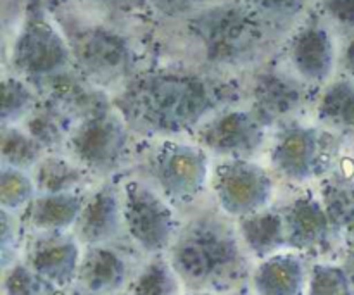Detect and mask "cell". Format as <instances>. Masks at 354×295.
<instances>
[{
  "mask_svg": "<svg viewBox=\"0 0 354 295\" xmlns=\"http://www.w3.org/2000/svg\"><path fill=\"white\" fill-rule=\"evenodd\" d=\"M258 109L266 120L286 116L292 113L303 99V92L296 83L283 76L268 73L258 79L254 90Z\"/></svg>",
  "mask_w": 354,
  "mask_h": 295,
  "instance_id": "7c38bea8",
  "label": "cell"
},
{
  "mask_svg": "<svg viewBox=\"0 0 354 295\" xmlns=\"http://www.w3.org/2000/svg\"><path fill=\"white\" fill-rule=\"evenodd\" d=\"M317 151L318 142L313 131L296 130L283 137L279 147L275 149L273 161L289 176L303 178V176L310 175L313 169V162L317 161Z\"/></svg>",
  "mask_w": 354,
  "mask_h": 295,
  "instance_id": "4fadbf2b",
  "label": "cell"
},
{
  "mask_svg": "<svg viewBox=\"0 0 354 295\" xmlns=\"http://www.w3.org/2000/svg\"><path fill=\"white\" fill-rule=\"evenodd\" d=\"M158 9L166 14H182L196 3V0H151Z\"/></svg>",
  "mask_w": 354,
  "mask_h": 295,
  "instance_id": "cb8c5ba5",
  "label": "cell"
},
{
  "mask_svg": "<svg viewBox=\"0 0 354 295\" xmlns=\"http://www.w3.org/2000/svg\"><path fill=\"white\" fill-rule=\"evenodd\" d=\"M263 130L259 121L248 113H230L221 116L204 131L203 142L216 154H251L259 147Z\"/></svg>",
  "mask_w": 354,
  "mask_h": 295,
  "instance_id": "52a82bcc",
  "label": "cell"
},
{
  "mask_svg": "<svg viewBox=\"0 0 354 295\" xmlns=\"http://www.w3.org/2000/svg\"><path fill=\"white\" fill-rule=\"evenodd\" d=\"M14 100L10 106H3V117L9 116V113H21L26 102L30 100V95H28L26 90L19 85L17 82H7L6 86H3V102H10Z\"/></svg>",
  "mask_w": 354,
  "mask_h": 295,
  "instance_id": "603a6c76",
  "label": "cell"
},
{
  "mask_svg": "<svg viewBox=\"0 0 354 295\" xmlns=\"http://www.w3.org/2000/svg\"><path fill=\"white\" fill-rule=\"evenodd\" d=\"M71 145L85 164L92 168H113L124 147V133L114 121L95 117L80 128Z\"/></svg>",
  "mask_w": 354,
  "mask_h": 295,
  "instance_id": "5b68a950",
  "label": "cell"
},
{
  "mask_svg": "<svg viewBox=\"0 0 354 295\" xmlns=\"http://www.w3.org/2000/svg\"><path fill=\"white\" fill-rule=\"evenodd\" d=\"M324 6L339 26L354 30V0H325Z\"/></svg>",
  "mask_w": 354,
  "mask_h": 295,
  "instance_id": "7402d4cb",
  "label": "cell"
},
{
  "mask_svg": "<svg viewBox=\"0 0 354 295\" xmlns=\"http://www.w3.org/2000/svg\"><path fill=\"white\" fill-rule=\"evenodd\" d=\"M159 180L168 196L185 199L196 196L206 178V159L199 151L178 147L165 151L158 164Z\"/></svg>",
  "mask_w": 354,
  "mask_h": 295,
  "instance_id": "ba28073f",
  "label": "cell"
},
{
  "mask_svg": "<svg viewBox=\"0 0 354 295\" xmlns=\"http://www.w3.org/2000/svg\"><path fill=\"white\" fill-rule=\"evenodd\" d=\"M131 111L147 126L180 131L196 124L213 104L206 83L187 76H158L140 83L130 97Z\"/></svg>",
  "mask_w": 354,
  "mask_h": 295,
  "instance_id": "6da1fadb",
  "label": "cell"
},
{
  "mask_svg": "<svg viewBox=\"0 0 354 295\" xmlns=\"http://www.w3.org/2000/svg\"><path fill=\"white\" fill-rule=\"evenodd\" d=\"M318 117L325 124L341 130H354V83L339 79L324 93Z\"/></svg>",
  "mask_w": 354,
  "mask_h": 295,
  "instance_id": "5bb4252c",
  "label": "cell"
},
{
  "mask_svg": "<svg viewBox=\"0 0 354 295\" xmlns=\"http://www.w3.org/2000/svg\"><path fill=\"white\" fill-rule=\"evenodd\" d=\"M16 64L33 75H47L61 68L66 61V48L50 26L31 23L16 44Z\"/></svg>",
  "mask_w": 354,
  "mask_h": 295,
  "instance_id": "8992f818",
  "label": "cell"
},
{
  "mask_svg": "<svg viewBox=\"0 0 354 295\" xmlns=\"http://www.w3.org/2000/svg\"><path fill=\"white\" fill-rule=\"evenodd\" d=\"M325 214L320 209V204L313 200H297L289 214V234L292 231L294 238L308 242L318 237L322 228L325 227Z\"/></svg>",
  "mask_w": 354,
  "mask_h": 295,
  "instance_id": "2e32d148",
  "label": "cell"
},
{
  "mask_svg": "<svg viewBox=\"0 0 354 295\" xmlns=\"http://www.w3.org/2000/svg\"><path fill=\"white\" fill-rule=\"evenodd\" d=\"M38 182L40 189L45 196H54V193H68V190L80 180V171L73 168L68 162L50 159L40 164L38 171Z\"/></svg>",
  "mask_w": 354,
  "mask_h": 295,
  "instance_id": "e0dca14e",
  "label": "cell"
},
{
  "mask_svg": "<svg viewBox=\"0 0 354 295\" xmlns=\"http://www.w3.org/2000/svg\"><path fill=\"white\" fill-rule=\"evenodd\" d=\"M268 192V176L252 164L234 162L220 178V202L230 211L248 213L258 209L266 202Z\"/></svg>",
  "mask_w": 354,
  "mask_h": 295,
  "instance_id": "9c48e42d",
  "label": "cell"
},
{
  "mask_svg": "<svg viewBox=\"0 0 354 295\" xmlns=\"http://www.w3.org/2000/svg\"><path fill=\"white\" fill-rule=\"evenodd\" d=\"M120 220V207L113 192H100L93 197L88 206L82 211V231L86 237L102 238L104 234L113 230Z\"/></svg>",
  "mask_w": 354,
  "mask_h": 295,
  "instance_id": "9a60e30c",
  "label": "cell"
},
{
  "mask_svg": "<svg viewBox=\"0 0 354 295\" xmlns=\"http://www.w3.org/2000/svg\"><path fill=\"white\" fill-rule=\"evenodd\" d=\"M123 218L128 221L135 237H140L152 245L168 238L171 230V214L165 200L140 183H131L127 187Z\"/></svg>",
  "mask_w": 354,
  "mask_h": 295,
  "instance_id": "277c9868",
  "label": "cell"
},
{
  "mask_svg": "<svg viewBox=\"0 0 354 295\" xmlns=\"http://www.w3.org/2000/svg\"><path fill=\"white\" fill-rule=\"evenodd\" d=\"M194 33L216 62H235L251 54L261 38L259 24L251 10L239 6L214 7L196 17Z\"/></svg>",
  "mask_w": 354,
  "mask_h": 295,
  "instance_id": "7a4b0ae2",
  "label": "cell"
},
{
  "mask_svg": "<svg viewBox=\"0 0 354 295\" xmlns=\"http://www.w3.org/2000/svg\"><path fill=\"white\" fill-rule=\"evenodd\" d=\"M90 265L86 266V278H88L90 287L92 289H99V287L111 285L114 280L118 278V272H120V265L118 259L109 252H97Z\"/></svg>",
  "mask_w": 354,
  "mask_h": 295,
  "instance_id": "ffe728a7",
  "label": "cell"
},
{
  "mask_svg": "<svg viewBox=\"0 0 354 295\" xmlns=\"http://www.w3.org/2000/svg\"><path fill=\"white\" fill-rule=\"evenodd\" d=\"M80 59L88 69L102 76H113L123 71L128 62L127 45L107 31H92L78 45Z\"/></svg>",
  "mask_w": 354,
  "mask_h": 295,
  "instance_id": "8fae6325",
  "label": "cell"
},
{
  "mask_svg": "<svg viewBox=\"0 0 354 295\" xmlns=\"http://www.w3.org/2000/svg\"><path fill=\"white\" fill-rule=\"evenodd\" d=\"M344 68L348 69L349 75L354 78V38L344 50Z\"/></svg>",
  "mask_w": 354,
  "mask_h": 295,
  "instance_id": "d4e9b609",
  "label": "cell"
},
{
  "mask_svg": "<svg viewBox=\"0 0 354 295\" xmlns=\"http://www.w3.org/2000/svg\"><path fill=\"white\" fill-rule=\"evenodd\" d=\"M99 2H104V3H116V2H121V0H99Z\"/></svg>",
  "mask_w": 354,
  "mask_h": 295,
  "instance_id": "484cf974",
  "label": "cell"
},
{
  "mask_svg": "<svg viewBox=\"0 0 354 295\" xmlns=\"http://www.w3.org/2000/svg\"><path fill=\"white\" fill-rule=\"evenodd\" d=\"M3 158L10 162V168H23L38 158V145L28 135L10 131V137L3 140Z\"/></svg>",
  "mask_w": 354,
  "mask_h": 295,
  "instance_id": "d6986e66",
  "label": "cell"
},
{
  "mask_svg": "<svg viewBox=\"0 0 354 295\" xmlns=\"http://www.w3.org/2000/svg\"><path fill=\"white\" fill-rule=\"evenodd\" d=\"M258 12L270 17H289L301 10L304 0H249Z\"/></svg>",
  "mask_w": 354,
  "mask_h": 295,
  "instance_id": "44dd1931",
  "label": "cell"
},
{
  "mask_svg": "<svg viewBox=\"0 0 354 295\" xmlns=\"http://www.w3.org/2000/svg\"><path fill=\"white\" fill-rule=\"evenodd\" d=\"M175 261L185 278L207 282L237 265V247L220 225L197 223L189 228L176 247Z\"/></svg>",
  "mask_w": 354,
  "mask_h": 295,
  "instance_id": "3957f363",
  "label": "cell"
},
{
  "mask_svg": "<svg viewBox=\"0 0 354 295\" xmlns=\"http://www.w3.org/2000/svg\"><path fill=\"white\" fill-rule=\"evenodd\" d=\"M290 59L297 73L310 82L328 78L334 66V44L320 24H308L299 31L290 47Z\"/></svg>",
  "mask_w": 354,
  "mask_h": 295,
  "instance_id": "30bf717a",
  "label": "cell"
},
{
  "mask_svg": "<svg viewBox=\"0 0 354 295\" xmlns=\"http://www.w3.org/2000/svg\"><path fill=\"white\" fill-rule=\"evenodd\" d=\"M80 200L76 197L66 196V193H54V196H44L38 200L37 220L44 225H62L61 220H71L78 214Z\"/></svg>",
  "mask_w": 354,
  "mask_h": 295,
  "instance_id": "ac0fdd59",
  "label": "cell"
}]
</instances>
